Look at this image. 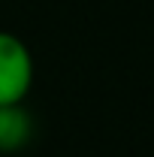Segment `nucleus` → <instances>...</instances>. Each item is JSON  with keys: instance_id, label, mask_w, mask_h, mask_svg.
<instances>
[{"instance_id": "1", "label": "nucleus", "mask_w": 154, "mask_h": 157, "mask_svg": "<svg viewBox=\"0 0 154 157\" xmlns=\"http://www.w3.org/2000/svg\"><path fill=\"white\" fill-rule=\"evenodd\" d=\"M33 85L30 48L15 33L0 30V103H21Z\"/></svg>"}, {"instance_id": "2", "label": "nucleus", "mask_w": 154, "mask_h": 157, "mask_svg": "<svg viewBox=\"0 0 154 157\" xmlns=\"http://www.w3.org/2000/svg\"><path fill=\"white\" fill-rule=\"evenodd\" d=\"M30 115L21 109V103H0V154L21 151L30 139Z\"/></svg>"}]
</instances>
